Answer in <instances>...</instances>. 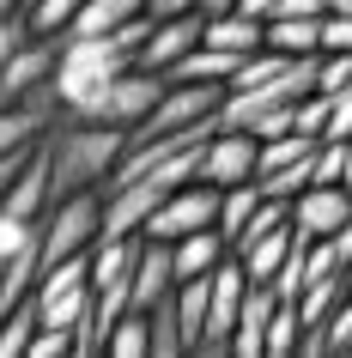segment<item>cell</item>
<instances>
[{
    "instance_id": "1",
    "label": "cell",
    "mask_w": 352,
    "mask_h": 358,
    "mask_svg": "<svg viewBox=\"0 0 352 358\" xmlns=\"http://www.w3.org/2000/svg\"><path fill=\"white\" fill-rule=\"evenodd\" d=\"M49 146V170H55V201L79 189H104L128 152V128H110V122H85V115H61L55 128L43 134Z\"/></svg>"
},
{
    "instance_id": "2",
    "label": "cell",
    "mask_w": 352,
    "mask_h": 358,
    "mask_svg": "<svg viewBox=\"0 0 352 358\" xmlns=\"http://www.w3.org/2000/svg\"><path fill=\"white\" fill-rule=\"evenodd\" d=\"M43 267L49 262H67L79 249H92L104 237V189H79V194H61L55 207L43 213Z\"/></svg>"
},
{
    "instance_id": "3",
    "label": "cell",
    "mask_w": 352,
    "mask_h": 358,
    "mask_svg": "<svg viewBox=\"0 0 352 358\" xmlns=\"http://www.w3.org/2000/svg\"><path fill=\"white\" fill-rule=\"evenodd\" d=\"M164 85H170L164 73H152V67H128V73H115L79 115H85V122H110V128H128V134H134L152 110H158Z\"/></svg>"
},
{
    "instance_id": "4",
    "label": "cell",
    "mask_w": 352,
    "mask_h": 358,
    "mask_svg": "<svg viewBox=\"0 0 352 358\" xmlns=\"http://www.w3.org/2000/svg\"><path fill=\"white\" fill-rule=\"evenodd\" d=\"M219 194L213 182H183V189H170L164 201H158V213L146 219V231L140 237H164V243H176V237H188V231H206V225H219Z\"/></svg>"
},
{
    "instance_id": "5",
    "label": "cell",
    "mask_w": 352,
    "mask_h": 358,
    "mask_svg": "<svg viewBox=\"0 0 352 358\" xmlns=\"http://www.w3.org/2000/svg\"><path fill=\"white\" fill-rule=\"evenodd\" d=\"M243 298H249V273H243L237 255H225L213 267V303H206V340L195 358H231V328L243 316Z\"/></svg>"
},
{
    "instance_id": "6",
    "label": "cell",
    "mask_w": 352,
    "mask_h": 358,
    "mask_svg": "<svg viewBox=\"0 0 352 358\" xmlns=\"http://www.w3.org/2000/svg\"><path fill=\"white\" fill-rule=\"evenodd\" d=\"M255 170H261V140L249 128H225L206 140L201 152V182H213V189H237V182H255Z\"/></svg>"
},
{
    "instance_id": "7",
    "label": "cell",
    "mask_w": 352,
    "mask_h": 358,
    "mask_svg": "<svg viewBox=\"0 0 352 358\" xmlns=\"http://www.w3.org/2000/svg\"><path fill=\"white\" fill-rule=\"evenodd\" d=\"M55 61H61V37H24V49L0 67V103H19V97L49 92Z\"/></svg>"
},
{
    "instance_id": "8",
    "label": "cell",
    "mask_w": 352,
    "mask_h": 358,
    "mask_svg": "<svg viewBox=\"0 0 352 358\" xmlns=\"http://www.w3.org/2000/svg\"><path fill=\"white\" fill-rule=\"evenodd\" d=\"M206 37V13H183V19H152L146 43H140V67L152 73H170L183 55H195Z\"/></svg>"
},
{
    "instance_id": "9",
    "label": "cell",
    "mask_w": 352,
    "mask_h": 358,
    "mask_svg": "<svg viewBox=\"0 0 352 358\" xmlns=\"http://www.w3.org/2000/svg\"><path fill=\"white\" fill-rule=\"evenodd\" d=\"M352 219V189L346 182H310L304 194H292V225L304 237H334Z\"/></svg>"
},
{
    "instance_id": "10",
    "label": "cell",
    "mask_w": 352,
    "mask_h": 358,
    "mask_svg": "<svg viewBox=\"0 0 352 358\" xmlns=\"http://www.w3.org/2000/svg\"><path fill=\"white\" fill-rule=\"evenodd\" d=\"M0 207L13 213V219H24V225H37L43 213L55 207V170H49V146H37L31 158H24V170L13 176V189L0 194Z\"/></svg>"
},
{
    "instance_id": "11",
    "label": "cell",
    "mask_w": 352,
    "mask_h": 358,
    "mask_svg": "<svg viewBox=\"0 0 352 358\" xmlns=\"http://www.w3.org/2000/svg\"><path fill=\"white\" fill-rule=\"evenodd\" d=\"M279 310V292L267 280H249V298H243V316L231 328V358H267V322Z\"/></svg>"
},
{
    "instance_id": "12",
    "label": "cell",
    "mask_w": 352,
    "mask_h": 358,
    "mask_svg": "<svg viewBox=\"0 0 352 358\" xmlns=\"http://www.w3.org/2000/svg\"><path fill=\"white\" fill-rule=\"evenodd\" d=\"M176 280H201V273H213V267L231 255V243L219 237V225H206V231H188V237H176Z\"/></svg>"
},
{
    "instance_id": "13",
    "label": "cell",
    "mask_w": 352,
    "mask_h": 358,
    "mask_svg": "<svg viewBox=\"0 0 352 358\" xmlns=\"http://www.w3.org/2000/svg\"><path fill=\"white\" fill-rule=\"evenodd\" d=\"M134 19H146V0H85V13L73 19L67 37H110V31H122Z\"/></svg>"
},
{
    "instance_id": "14",
    "label": "cell",
    "mask_w": 352,
    "mask_h": 358,
    "mask_svg": "<svg viewBox=\"0 0 352 358\" xmlns=\"http://www.w3.org/2000/svg\"><path fill=\"white\" fill-rule=\"evenodd\" d=\"M261 201H267V194H261V182H237V189H225V194H219V237H225L231 249L243 243V231L255 225Z\"/></svg>"
},
{
    "instance_id": "15",
    "label": "cell",
    "mask_w": 352,
    "mask_h": 358,
    "mask_svg": "<svg viewBox=\"0 0 352 358\" xmlns=\"http://www.w3.org/2000/svg\"><path fill=\"white\" fill-rule=\"evenodd\" d=\"M152 358H195V346H188V334H183L176 292H164V298L152 303Z\"/></svg>"
},
{
    "instance_id": "16",
    "label": "cell",
    "mask_w": 352,
    "mask_h": 358,
    "mask_svg": "<svg viewBox=\"0 0 352 358\" xmlns=\"http://www.w3.org/2000/svg\"><path fill=\"white\" fill-rule=\"evenodd\" d=\"M237 61H243V55H231V49H213V43H201V49H195V55H183L164 79H201V85H231Z\"/></svg>"
},
{
    "instance_id": "17",
    "label": "cell",
    "mask_w": 352,
    "mask_h": 358,
    "mask_svg": "<svg viewBox=\"0 0 352 358\" xmlns=\"http://www.w3.org/2000/svg\"><path fill=\"white\" fill-rule=\"evenodd\" d=\"M104 358H152V310H122L110 322Z\"/></svg>"
},
{
    "instance_id": "18",
    "label": "cell",
    "mask_w": 352,
    "mask_h": 358,
    "mask_svg": "<svg viewBox=\"0 0 352 358\" xmlns=\"http://www.w3.org/2000/svg\"><path fill=\"white\" fill-rule=\"evenodd\" d=\"M267 49L279 55H322V19H267Z\"/></svg>"
},
{
    "instance_id": "19",
    "label": "cell",
    "mask_w": 352,
    "mask_h": 358,
    "mask_svg": "<svg viewBox=\"0 0 352 358\" xmlns=\"http://www.w3.org/2000/svg\"><path fill=\"white\" fill-rule=\"evenodd\" d=\"M206 303H213V273L176 280V310H183V334H188L195 352H201V340H206Z\"/></svg>"
},
{
    "instance_id": "20",
    "label": "cell",
    "mask_w": 352,
    "mask_h": 358,
    "mask_svg": "<svg viewBox=\"0 0 352 358\" xmlns=\"http://www.w3.org/2000/svg\"><path fill=\"white\" fill-rule=\"evenodd\" d=\"M37 328H43V310H37V298H24L13 316H0V358H24Z\"/></svg>"
},
{
    "instance_id": "21",
    "label": "cell",
    "mask_w": 352,
    "mask_h": 358,
    "mask_svg": "<svg viewBox=\"0 0 352 358\" xmlns=\"http://www.w3.org/2000/svg\"><path fill=\"white\" fill-rule=\"evenodd\" d=\"M304 352V310L292 298H279L274 322H267V358H297Z\"/></svg>"
},
{
    "instance_id": "22",
    "label": "cell",
    "mask_w": 352,
    "mask_h": 358,
    "mask_svg": "<svg viewBox=\"0 0 352 358\" xmlns=\"http://www.w3.org/2000/svg\"><path fill=\"white\" fill-rule=\"evenodd\" d=\"M85 13V0H31V37H67L73 31V19Z\"/></svg>"
},
{
    "instance_id": "23",
    "label": "cell",
    "mask_w": 352,
    "mask_h": 358,
    "mask_svg": "<svg viewBox=\"0 0 352 358\" xmlns=\"http://www.w3.org/2000/svg\"><path fill=\"white\" fill-rule=\"evenodd\" d=\"M316 92H328V97L352 92V49H340V55H322V79H316Z\"/></svg>"
},
{
    "instance_id": "24",
    "label": "cell",
    "mask_w": 352,
    "mask_h": 358,
    "mask_svg": "<svg viewBox=\"0 0 352 358\" xmlns=\"http://www.w3.org/2000/svg\"><path fill=\"white\" fill-rule=\"evenodd\" d=\"M24 358H73V328H49V322H43Z\"/></svg>"
},
{
    "instance_id": "25",
    "label": "cell",
    "mask_w": 352,
    "mask_h": 358,
    "mask_svg": "<svg viewBox=\"0 0 352 358\" xmlns=\"http://www.w3.org/2000/svg\"><path fill=\"white\" fill-rule=\"evenodd\" d=\"M352 49V13H322V55Z\"/></svg>"
},
{
    "instance_id": "26",
    "label": "cell",
    "mask_w": 352,
    "mask_h": 358,
    "mask_svg": "<svg viewBox=\"0 0 352 358\" xmlns=\"http://www.w3.org/2000/svg\"><path fill=\"white\" fill-rule=\"evenodd\" d=\"M37 225H43V219H37ZM37 225H24V219H13V213L0 207V262H6V255H13V249H19L24 237L37 231Z\"/></svg>"
},
{
    "instance_id": "27",
    "label": "cell",
    "mask_w": 352,
    "mask_h": 358,
    "mask_svg": "<svg viewBox=\"0 0 352 358\" xmlns=\"http://www.w3.org/2000/svg\"><path fill=\"white\" fill-rule=\"evenodd\" d=\"M328 140H352V92L334 97V110H328Z\"/></svg>"
},
{
    "instance_id": "28",
    "label": "cell",
    "mask_w": 352,
    "mask_h": 358,
    "mask_svg": "<svg viewBox=\"0 0 352 358\" xmlns=\"http://www.w3.org/2000/svg\"><path fill=\"white\" fill-rule=\"evenodd\" d=\"M152 19H183V13H201V0H146Z\"/></svg>"
},
{
    "instance_id": "29",
    "label": "cell",
    "mask_w": 352,
    "mask_h": 358,
    "mask_svg": "<svg viewBox=\"0 0 352 358\" xmlns=\"http://www.w3.org/2000/svg\"><path fill=\"white\" fill-rule=\"evenodd\" d=\"M24 158H31V152H13V158H0V194L13 189V176L24 170Z\"/></svg>"
},
{
    "instance_id": "30",
    "label": "cell",
    "mask_w": 352,
    "mask_h": 358,
    "mask_svg": "<svg viewBox=\"0 0 352 358\" xmlns=\"http://www.w3.org/2000/svg\"><path fill=\"white\" fill-rule=\"evenodd\" d=\"M334 249H340V262L352 267V219H346V225H340V231H334Z\"/></svg>"
},
{
    "instance_id": "31",
    "label": "cell",
    "mask_w": 352,
    "mask_h": 358,
    "mask_svg": "<svg viewBox=\"0 0 352 358\" xmlns=\"http://www.w3.org/2000/svg\"><path fill=\"white\" fill-rule=\"evenodd\" d=\"M243 13H255V19H274V13H279V0H243Z\"/></svg>"
},
{
    "instance_id": "32",
    "label": "cell",
    "mask_w": 352,
    "mask_h": 358,
    "mask_svg": "<svg viewBox=\"0 0 352 358\" xmlns=\"http://www.w3.org/2000/svg\"><path fill=\"white\" fill-rule=\"evenodd\" d=\"M237 6H243V0H201V13H206V19H219V13H237Z\"/></svg>"
},
{
    "instance_id": "33",
    "label": "cell",
    "mask_w": 352,
    "mask_h": 358,
    "mask_svg": "<svg viewBox=\"0 0 352 358\" xmlns=\"http://www.w3.org/2000/svg\"><path fill=\"white\" fill-rule=\"evenodd\" d=\"M0 13H31V0H0Z\"/></svg>"
},
{
    "instance_id": "34",
    "label": "cell",
    "mask_w": 352,
    "mask_h": 358,
    "mask_svg": "<svg viewBox=\"0 0 352 358\" xmlns=\"http://www.w3.org/2000/svg\"><path fill=\"white\" fill-rule=\"evenodd\" d=\"M322 13H352V0H322Z\"/></svg>"
},
{
    "instance_id": "35",
    "label": "cell",
    "mask_w": 352,
    "mask_h": 358,
    "mask_svg": "<svg viewBox=\"0 0 352 358\" xmlns=\"http://www.w3.org/2000/svg\"><path fill=\"white\" fill-rule=\"evenodd\" d=\"M340 182L352 189V140H346V170H340Z\"/></svg>"
},
{
    "instance_id": "36",
    "label": "cell",
    "mask_w": 352,
    "mask_h": 358,
    "mask_svg": "<svg viewBox=\"0 0 352 358\" xmlns=\"http://www.w3.org/2000/svg\"><path fill=\"white\" fill-rule=\"evenodd\" d=\"M0 273H6V262H0Z\"/></svg>"
}]
</instances>
